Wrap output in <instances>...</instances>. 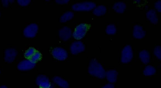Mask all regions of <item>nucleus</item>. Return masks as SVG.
<instances>
[{
    "label": "nucleus",
    "mask_w": 161,
    "mask_h": 88,
    "mask_svg": "<svg viewBox=\"0 0 161 88\" xmlns=\"http://www.w3.org/2000/svg\"><path fill=\"white\" fill-rule=\"evenodd\" d=\"M154 8L155 9L159 12L161 11V1H158L154 4Z\"/></svg>",
    "instance_id": "26"
},
{
    "label": "nucleus",
    "mask_w": 161,
    "mask_h": 88,
    "mask_svg": "<svg viewBox=\"0 0 161 88\" xmlns=\"http://www.w3.org/2000/svg\"><path fill=\"white\" fill-rule=\"evenodd\" d=\"M154 54L155 56L160 60L161 59V47L160 46H156L154 49Z\"/></svg>",
    "instance_id": "24"
},
{
    "label": "nucleus",
    "mask_w": 161,
    "mask_h": 88,
    "mask_svg": "<svg viewBox=\"0 0 161 88\" xmlns=\"http://www.w3.org/2000/svg\"><path fill=\"white\" fill-rule=\"evenodd\" d=\"M107 9L105 6L99 5L94 8L93 11V13L97 16H100L104 15Z\"/></svg>",
    "instance_id": "18"
},
{
    "label": "nucleus",
    "mask_w": 161,
    "mask_h": 88,
    "mask_svg": "<svg viewBox=\"0 0 161 88\" xmlns=\"http://www.w3.org/2000/svg\"><path fill=\"white\" fill-rule=\"evenodd\" d=\"M52 80L58 86L62 88H69V84L65 80L59 76H55L53 78Z\"/></svg>",
    "instance_id": "13"
},
{
    "label": "nucleus",
    "mask_w": 161,
    "mask_h": 88,
    "mask_svg": "<svg viewBox=\"0 0 161 88\" xmlns=\"http://www.w3.org/2000/svg\"><path fill=\"white\" fill-rule=\"evenodd\" d=\"M139 56L142 62L145 64H147L150 62V54L149 52L146 50L141 51Z\"/></svg>",
    "instance_id": "16"
},
{
    "label": "nucleus",
    "mask_w": 161,
    "mask_h": 88,
    "mask_svg": "<svg viewBox=\"0 0 161 88\" xmlns=\"http://www.w3.org/2000/svg\"><path fill=\"white\" fill-rule=\"evenodd\" d=\"M85 50V46L81 42L78 41L73 42L70 46V51L71 53L74 55H76L79 53L84 51Z\"/></svg>",
    "instance_id": "8"
},
{
    "label": "nucleus",
    "mask_w": 161,
    "mask_h": 88,
    "mask_svg": "<svg viewBox=\"0 0 161 88\" xmlns=\"http://www.w3.org/2000/svg\"><path fill=\"white\" fill-rule=\"evenodd\" d=\"M117 29L116 26L113 24H109L106 27L105 32L108 35H113L117 32Z\"/></svg>",
    "instance_id": "21"
},
{
    "label": "nucleus",
    "mask_w": 161,
    "mask_h": 88,
    "mask_svg": "<svg viewBox=\"0 0 161 88\" xmlns=\"http://www.w3.org/2000/svg\"><path fill=\"white\" fill-rule=\"evenodd\" d=\"M38 30V24L35 23H32L25 28L23 31L24 35L26 38H34L37 34Z\"/></svg>",
    "instance_id": "4"
},
{
    "label": "nucleus",
    "mask_w": 161,
    "mask_h": 88,
    "mask_svg": "<svg viewBox=\"0 0 161 88\" xmlns=\"http://www.w3.org/2000/svg\"><path fill=\"white\" fill-rule=\"evenodd\" d=\"M72 32L70 28L65 26L61 28L59 31V36L60 39L63 41L68 40L71 37Z\"/></svg>",
    "instance_id": "12"
},
{
    "label": "nucleus",
    "mask_w": 161,
    "mask_h": 88,
    "mask_svg": "<svg viewBox=\"0 0 161 88\" xmlns=\"http://www.w3.org/2000/svg\"><path fill=\"white\" fill-rule=\"evenodd\" d=\"M91 28L90 24L82 23L78 25L75 28L73 34V37L77 40L83 39Z\"/></svg>",
    "instance_id": "2"
},
{
    "label": "nucleus",
    "mask_w": 161,
    "mask_h": 88,
    "mask_svg": "<svg viewBox=\"0 0 161 88\" xmlns=\"http://www.w3.org/2000/svg\"><path fill=\"white\" fill-rule=\"evenodd\" d=\"M147 19L154 24H156L158 22V18L156 11L153 9L150 10L146 14Z\"/></svg>",
    "instance_id": "14"
},
{
    "label": "nucleus",
    "mask_w": 161,
    "mask_h": 88,
    "mask_svg": "<svg viewBox=\"0 0 161 88\" xmlns=\"http://www.w3.org/2000/svg\"><path fill=\"white\" fill-rule=\"evenodd\" d=\"M96 6L94 3L86 2L75 4L72 8L75 11H90L95 8Z\"/></svg>",
    "instance_id": "3"
},
{
    "label": "nucleus",
    "mask_w": 161,
    "mask_h": 88,
    "mask_svg": "<svg viewBox=\"0 0 161 88\" xmlns=\"http://www.w3.org/2000/svg\"><path fill=\"white\" fill-rule=\"evenodd\" d=\"M1 16V13H0V16Z\"/></svg>",
    "instance_id": "32"
},
{
    "label": "nucleus",
    "mask_w": 161,
    "mask_h": 88,
    "mask_svg": "<svg viewBox=\"0 0 161 88\" xmlns=\"http://www.w3.org/2000/svg\"><path fill=\"white\" fill-rule=\"evenodd\" d=\"M114 85L113 84H107L101 88H114Z\"/></svg>",
    "instance_id": "28"
},
{
    "label": "nucleus",
    "mask_w": 161,
    "mask_h": 88,
    "mask_svg": "<svg viewBox=\"0 0 161 88\" xmlns=\"http://www.w3.org/2000/svg\"><path fill=\"white\" fill-rule=\"evenodd\" d=\"M0 88H8L6 86L2 85L0 86Z\"/></svg>",
    "instance_id": "30"
},
{
    "label": "nucleus",
    "mask_w": 161,
    "mask_h": 88,
    "mask_svg": "<svg viewBox=\"0 0 161 88\" xmlns=\"http://www.w3.org/2000/svg\"><path fill=\"white\" fill-rule=\"evenodd\" d=\"M133 52L131 47L129 45L125 46L121 54V62L123 64H127L132 60Z\"/></svg>",
    "instance_id": "5"
},
{
    "label": "nucleus",
    "mask_w": 161,
    "mask_h": 88,
    "mask_svg": "<svg viewBox=\"0 0 161 88\" xmlns=\"http://www.w3.org/2000/svg\"><path fill=\"white\" fill-rule=\"evenodd\" d=\"M1 70H0V74H1Z\"/></svg>",
    "instance_id": "31"
},
{
    "label": "nucleus",
    "mask_w": 161,
    "mask_h": 88,
    "mask_svg": "<svg viewBox=\"0 0 161 88\" xmlns=\"http://www.w3.org/2000/svg\"><path fill=\"white\" fill-rule=\"evenodd\" d=\"M69 2V1L68 0H65V1H59V0H58V1H56V2L57 3L60 4V5H64L67 4Z\"/></svg>",
    "instance_id": "27"
},
{
    "label": "nucleus",
    "mask_w": 161,
    "mask_h": 88,
    "mask_svg": "<svg viewBox=\"0 0 161 88\" xmlns=\"http://www.w3.org/2000/svg\"><path fill=\"white\" fill-rule=\"evenodd\" d=\"M2 2L3 6L5 7H7L9 5V2L8 1H3Z\"/></svg>",
    "instance_id": "29"
},
{
    "label": "nucleus",
    "mask_w": 161,
    "mask_h": 88,
    "mask_svg": "<svg viewBox=\"0 0 161 88\" xmlns=\"http://www.w3.org/2000/svg\"><path fill=\"white\" fill-rule=\"evenodd\" d=\"M118 73L115 70H110L105 73V76L110 82L114 83L117 81Z\"/></svg>",
    "instance_id": "15"
},
{
    "label": "nucleus",
    "mask_w": 161,
    "mask_h": 88,
    "mask_svg": "<svg viewBox=\"0 0 161 88\" xmlns=\"http://www.w3.org/2000/svg\"><path fill=\"white\" fill-rule=\"evenodd\" d=\"M52 54L56 59L59 61H64L68 57V54L67 51L63 48L57 47L53 49Z\"/></svg>",
    "instance_id": "6"
},
{
    "label": "nucleus",
    "mask_w": 161,
    "mask_h": 88,
    "mask_svg": "<svg viewBox=\"0 0 161 88\" xmlns=\"http://www.w3.org/2000/svg\"><path fill=\"white\" fill-rule=\"evenodd\" d=\"M145 32L142 26L137 24L134 26L133 36L134 37L137 39H142L145 37Z\"/></svg>",
    "instance_id": "11"
},
{
    "label": "nucleus",
    "mask_w": 161,
    "mask_h": 88,
    "mask_svg": "<svg viewBox=\"0 0 161 88\" xmlns=\"http://www.w3.org/2000/svg\"><path fill=\"white\" fill-rule=\"evenodd\" d=\"M18 4L21 6L25 7L28 6L31 2L30 0H18L17 1Z\"/></svg>",
    "instance_id": "25"
},
{
    "label": "nucleus",
    "mask_w": 161,
    "mask_h": 88,
    "mask_svg": "<svg viewBox=\"0 0 161 88\" xmlns=\"http://www.w3.org/2000/svg\"><path fill=\"white\" fill-rule=\"evenodd\" d=\"M74 14L72 12L68 11L64 14L60 18L61 23H65L72 19L74 17Z\"/></svg>",
    "instance_id": "19"
},
{
    "label": "nucleus",
    "mask_w": 161,
    "mask_h": 88,
    "mask_svg": "<svg viewBox=\"0 0 161 88\" xmlns=\"http://www.w3.org/2000/svg\"><path fill=\"white\" fill-rule=\"evenodd\" d=\"M36 64L29 60H25L20 62L17 65L18 69L21 71L30 70L34 68Z\"/></svg>",
    "instance_id": "10"
},
{
    "label": "nucleus",
    "mask_w": 161,
    "mask_h": 88,
    "mask_svg": "<svg viewBox=\"0 0 161 88\" xmlns=\"http://www.w3.org/2000/svg\"><path fill=\"white\" fill-rule=\"evenodd\" d=\"M5 60L8 63H12L14 61L17 56V50L13 48H8L5 51Z\"/></svg>",
    "instance_id": "9"
},
{
    "label": "nucleus",
    "mask_w": 161,
    "mask_h": 88,
    "mask_svg": "<svg viewBox=\"0 0 161 88\" xmlns=\"http://www.w3.org/2000/svg\"><path fill=\"white\" fill-rule=\"evenodd\" d=\"M126 8V5L122 2H119L115 3L113 6V9L117 13H123Z\"/></svg>",
    "instance_id": "17"
},
{
    "label": "nucleus",
    "mask_w": 161,
    "mask_h": 88,
    "mask_svg": "<svg viewBox=\"0 0 161 88\" xmlns=\"http://www.w3.org/2000/svg\"><path fill=\"white\" fill-rule=\"evenodd\" d=\"M88 72L91 75L99 79L105 77V71L102 66L95 59L92 60L88 68Z\"/></svg>",
    "instance_id": "1"
},
{
    "label": "nucleus",
    "mask_w": 161,
    "mask_h": 88,
    "mask_svg": "<svg viewBox=\"0 0 161 88\" xmlns=\"http://www.w3.org/2000/svg\"><path fill=\"white\" fill-rule=\"evenodd\" d=\"M36 82L39 88H49L51 85L48 77L43 75H39L36 78Z\"/></svg>",
    "instance_id": "7"
},
{
    "label": "nucleus",
    "mask_w": 161,
    "mask_h": 88,
    "mask_svg": "<svg viewBox=\"0 0 161 88\" xmlns=\"http://www.w3.org/2000/svg\"><path fill=\"white\" fill-rule=\"evenodd\" d=\"M37 50L34 47H30L27 50L24 54V56L27 59L30 60Z\"/></svg>",
    "instance_id": "23"
},
{
    "label": "nucleus",
    "mask_w": 161,
    "mask_h": 88,
    "mask_svg": "<svg viewBox=\"0 0 161 88\" xmlns=\"http://www.w3.org/2000/svg\"><path fill=\"white\" fill-rule=\"evenodd\" d=\"M42 58V55L39 51H37L34 55L30 58V60L32 63L36 64L40 61Z\"/></svg>",
    "instance_id": "22"
},
{
    "label": "nucleus",
    "mask_w": 161,
    "mask_h": 88,
    "mask_svg": "<svg viewBox=\"0 0 161 88\" xmlns=\"http://www.w3.org/2000/svg\"><path fill=\"white\" fill-rule=\"evenodd\" d=\"M156 72L155 68L153 66L149 65L146 66L143 71L144 74L146 76L154 75Z\"/></svg>",
    "instance_id": "20"
}]
</instances>
